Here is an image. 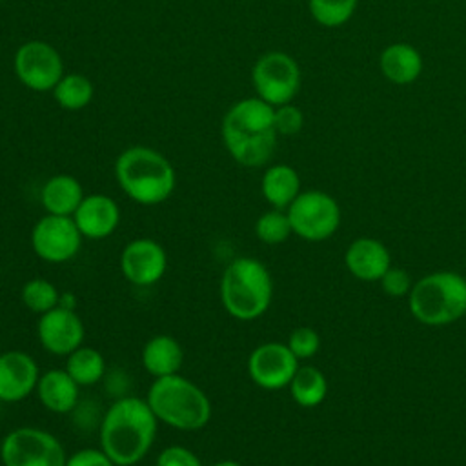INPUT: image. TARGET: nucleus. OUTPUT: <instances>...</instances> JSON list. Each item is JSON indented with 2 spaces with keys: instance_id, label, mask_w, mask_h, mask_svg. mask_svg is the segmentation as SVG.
<instances>
[{
  "instance_id": "nucleus-1",
  "label": "nucleus",
  "mask_w": 466,
  "mask_h": 466,
  "mask_svg": "<svg viewBox=\"0 0 466 466\" xmlns=\"http://www.w3.org/2000/svg\"><path fill=\"white\" fill-rule=\"evenodd\" d=\"M157 430L158 419L146 399L116 397L100 417V448L116 466H135L149 453Z\"/></svg>"
},
{
  "instance_id": "nucleus-2",
  "label": "nucleus",
  "mask_w": 466,
  "mask_h": 466,
  "mask_svg": "<svg viewBox=\"0 0 466 466\" xmlns=\"http://www.w3.org/2000/svg\"><path fill=\"white\" fill-rule=\"evenodd\" d=\"M275 107L258 96L244 98L229 107L222 120V142L235 162L246 167L264 166L277 146Z\"/></svg>"
},
{
  "instance_id": "nucleus-3",
  "label": "nucleus",
  "mask_w": 466,
  "mask_h": 466,
  "mask_svg": "<svg viewBox=\"0 0 466 466\" xmlns=\"http://www.w3.org/2000/svg\"><path fill=\"white\" fill-rule=\"evenodd\" d=\"M115 178L120 189L133 202L142 206L166 202L177 184L171 162L147 146L124 149L115 162Z\"/></svg>"
},
{
  "instance_id": "nucleus-4",
  "label": "nucleus",
  "mask_w": 466,
  "mask_h": 466,
  "mask_svg": "<svg viewBox=\"0 0 466 466\" xmlns=\"http://www.w3.org/2000/svg\"><path fill=\"white\" fill-rule=\"evenodd\" d=\"M146 400L158 422L173 430L198 431L211 420L213 410L208 393L180 373L155 379Z\"/></svg>"
},
{
  "instance_id": "nucleus-5",
  "label": "nucleus",
  "mask_w": 466,
  "mask_h": 466,
  "mask_svg": "<svg viewBox=\"0 0 466 466\" xmlns=\"http://www.w3.org/2000/svg\"><path fill=\"white\" fill-rule=\"evenodd\" d=\"M226 313L249 322L262 317L273 299V279L266 264L253 257H237L222 271L218 284Z\"/></svg>"
},
{
  "instance_id": "nucleus-6",
  "label": "nucleus",
  "mask_w": 466,
  "mask_h": 466,
  "mask_svg": "<svg viewBox=\"0 0 466 466\" xmlns=\"http://www.w3.org/2000/svg\"><path fill=\"white\" fill-rule=\"evenodd\" d=\"M408 306L420 324H451L466 315V279L455 271L430 273L413 282Z\"/></svg>"
},
{
  "instance_id": "nucleus-7",
  "label": "nucleus",
  "mask_w": 466,
  "mask_h": 466,
  "mask_svg": "<svg viewBox=\"0 0 466 466\" xmlns=\"http://www.w3.org/2000/svg\"><path fill=\"white\" fill-rule=\"evenodd\" d=\"M4 466H66L67 453L56 435L36 426H20L0 442Z\"/></svg>"
},
{
  "instance_id": "nucleus-8",
  "label": "nucleus",
  "mask_w": 466,
  "mask_h": 466,
  "mask_svg": "<svg viewBox=\"0 0 466 466\" xmlns=\"http://www.w3.org/2000/svg\"><path fill=\"white\" fill-rule=\"evenodd\" d=\"M286 213L291 231L308 242L329 238L340 226V208L337 200L319 189L300 191L288 206Z\"/></svg>"
},
{
  "instance_id": "nucleus-9",
  "label": "nucleus",
  "mask_w": 466,
  "mask_h": 466,
  "mask_svg": "<svg viewBox=\"0 0 466 466\" xmlns=\"http://www.w3.org/2000/svg\"><path fill=\"white\" fill-rule=\"evenodd\" d=\"M251 78L257 96L273 107L291 102L300 87V69L282 51L262 55L253 66Z\"/></svg>"
},
{
  "instance_id": "nucleus-10",
  "label": "nucleus",
  "mask_w": 466,
  "mask_h": 466,
  "mask_svg": "<svg viewBox=\"0 0 466 466\" xmlns=\"http://www.w3.org/2000/svg\"><path fill=\"white\" fill-rule=\"evenodd\" d=\"M31 248L35 255L49 264H64L73 260L82 248V233L73 217L49 215L38 218L31 229Z\"/></svg>"
},
{
  "instance_id": "nucleus-11",
  "label": "nucleus",
  "mask_w": 466,
  "mask_h": 466,
  "mask_svg": "<svg viewBox=\"0 0 466 466\" xmlns=\"http://www.w3.org/2000/svg\"><path fill=\"white\" fill-rule=\"evenodd\" d=\"M15 73L18 80L38 93L53 91L64 76V62L60 53L44 40H29L15 53Z\"/></svg>"
},
{
  "instance_id": "nucleus-12",
  "label": "nucleus",
  "mask_w": 466,
  "mask_h": 466,
  "mask_svg": "<svg viewBox=\"0 0 466 466\" xmlns=\"http://www.w3.org/2000/svg\"><path fill=\"white\" fill-rule=\"evenodd\" d=\"M297 370L299 359L284 342H262L248 357L249 379L268 391L288 388Z\"/></svg>"
},
{
  "instance_id": "nucleus-13",
  "label": "nucleus",
  "mask_w": 466,
  "mask_h": 466,
  "mask_svg": "<svg viewBox=\"0 0 466 466\" xmlns=\"http://www.w3.org/2000/svg\"><path fill=\"white\" fill-rule=\"evenodd\" d=\"M120 271L129 284L149 288L166 275L167 253L160 242L149 237L133 238L120 253Z\"/></svg>"
},
{
  "instance_id": "nucleus-14",
  "label": "nucleus",
  "mask_w": 466,
  "mask_h": 466,
  "mask_svg": "<svg viewBox=\"0 0 466 466\" xmlns=\"http://www.w3.org/2000/svg\"><path fill=\"white\" fill-rule=\"evenodd\" d=\"M36 337L47 353L67 357L84 344L86 328L76 309L56 306L38 315Z\"/></svg>"
},
{
  "instance_id": "nucleus-15",
  "label": "nucleus",
  "mask_w": 466,
  "mask_h": 466,
  "mask_svg": "<svg viewBox=\"0 0 466 466\" xmlns=\"http://www.w3.org/2000/svg\"><path fill=\"white\" fill-rule=\"evenodd\" d=\"M40 368L33 355L22 350L0 353V400L15 404L27 399L38 384Z\"/></svg>"
},
{
  "instance_id": "nucleus-16",
  "label": "nucleus",
  "mask_w": 466,
  "mask_h": 466,
  "mask_svg": "<svg viewBox=\"0 0 466 466\" xmlns=\"http://www.w3.org/2000/svg\"><path fill=\"white\" fill-rule=\"evenodd\" d=\"M73 220L84 238L102 240L113 235L118 228L120 208L111 197L104 193L86 195L73 213Z\"/></svg>"
},
{
  "instance_id": "nucleus-17",
  "label": "nucleus",
  "mask_w": 466,
  "mask_h": 466,
  "mask_svg": "<svg viewBox=\"0 0 466 466\" xmlns=\"http://www.w3.org/2000/svg\"><path fill=\"white\" fill-rule=\"evenodd\" d=\"M346 269L359 280L375 282L391 268L388 248L371 237L355 238L344 253Z\"/></svg>"
},
{
  "instance_id": "nucleus-18",
  "label": "nucleus",
  "mask_w": 466,
  "mask_h": 466,
  "mask_svg": "<svg viewBox=\"0 0 466 466\" xmlns=\"http://www.w3.org/2000/svg\"><path fill=\"white\" fill-rule=\"evenodd\" d=\"M35 393L40 404L56 415L75 411L80 402V386L64 368H53L40 373Z\"/></svg>"
},
{
  "instance_id": "nucleus-19",
  "label": "nucleus",
  "mask_w": 466,
  "mask_h": 466,
  "mask_svg": "<svg viewBox=\"0 0 466 466\" xmlns=\"http://www.w3.org/2000/svg\"><path fill=\"white\" fill-rule=\"evenodd\" d=\"M140 362L153 379L175 375L184 364V350L175 337L155 335L144 342Z\"/></svg>"
},
{
  "instance_id": "nucleus-20",
  "label": "nucleus",
  "mask_w": 466,
  "mask_h": 466,
  "mask_svg": "<svg viewBox=\"0 0 466 466\" xmlns=\"http://www.w3.org/2000/svg\"><path fill=\"white\" fill-rule=\"evenodd\" d=\"M84 187L73 175H55L47 178L40 189V202L46 213L73 217L84 200Z\"/></svg>"
},
{
  "instance_id": "nucleus-21",
  "label": "nucleus",
  "mask_w": 466,
  "mask_h": 466,
  "mask_svg": "<svg viewBox=\"0 0 466 466\" xmlns=\"http://www.w3.org/2000/svg\"><path fill=\"white\" fill-rule=\"evenodd\" d=\"M382 75L393 84H411L422 73V56L420 53L404 42L390 44L379 58Z\"/></svg>"
},
{
  "instance_id": "nucleus-22",
  "label": "nucleus",
  "mask_w": 466,
  "mask_h": 466,
  "mask_svg": "<svg viewBox=\"0 0 466 466\" xmlns=\"http://www.w3.org/2000/svg\"><path fill=\"white\" fill-rule=\"evenodd\" d=\"M260 191L271 208L286 211L300 193L299 173L288 164L269 166L262 175Z\"/></svg>"
},
{
  "instance_id": "nucleus-23",
  "label": "nucleus",
  "mask_w": 466,
  "mask_h": 466,
  "mask_svg": "<svg viewBox=\"0 0 466 466\" xmlns=\"http://www.w3.org/2000/svg\"><path fill=\"white\" fill-rule=\"evenodd\" d=\"M73 380L82 386H95L100 382L107 373V364L104 355L91 348V346H80L73 353L66 357V368H64Z\"/></svg>"
},
{
  "instance_id": "nucleus-24",
  "label": "nucleus",
  "mask_w": 466,
  "mask_h": 466,
  "mask_svg": "<svg viewBox=\"0 0 466 466\" xmlns=\"http://www.w3.org/2000/svg\"><path fill=\"white\" fill-rule=\"evenodd\" d=\"M289 393L293 400L302 408L319 406L328 393V380L324 373L315 366H299L291 382Z\"/></svg>"
},
{
  "instance_id": "nucleus-25",
  "label": "nucleus",
  "mask_w": 466,
  "mask_h": 466,
  "mask_svg": "<svg viewBox=\"0 0 466 466\" xmlns=\"http://www.w3.org/2000/svg\"><path fill=\"white\" fill-rule=\"evenodd\" d=\"M95 87L91 80L80 73H64L53 87V96L62 109L76 111L86 107L93 98Z\"/></svg>"
},
{
  "instance_id": "nucleus-26",
  "label": "nucleus",
  "mask_w": 466,
  "mask_h": 466,
  "mask_svg": "<svg viewBox=\"0 0 466 466\" xmlns=\"http://www.w3.org/2000/svg\"><path fill=\"white\" fill-rule=\"evenodd\" d=\"M20 300L29 311H33L36 315H42V313L58 306L60 291L56 289V286L51 280L42 279V277H35V279H29L22 286Z\"/></svg>"
},
{
  "instance_id": "nucleus-27",
  "label": "nucleus",
  "mask_w": 466,
  "mask_h": 466,
  "mask_svg": "<svg viewBox=\"0 0 466 466\" xmlns=\"http://www.w3.org/2000/svg\"><path fill=\"white\" fill-rule=\"evenodd\" d=\"M291 224L284 209H269L262 213L255 222V235L262 244L277 246L289 238Z\"/></svg>"
},
{
  "instance_id": "nucleus-28",
  "label": "nucleus",
  "mask_w": 466,
  "mask_h": 466,
  "mask_svg": "<svg viewBox=\"0 0 466 466\" xmlns=\"http://www.w3.org/2000/svg\"><path fill=\"white\" fill-rule=\"evenodd\" d=\"M357 7V0H309L311 16L324 27L346 24Z\"/></svg>"
},
{
  "instance_id": "nucleus-29",
  "label": "nucleus",
  "mask_w": 466,
  "mask_h": 466,
  "mask_svg": "<svg viewBox=\"0 0 466 466\" xmlns=\"http://www.w3.org/2000/svg\"><path fill=\"white\" fill-rule=\"evenodd\" d=\"M286 344L299 360H304L320 350V337L313 328L299 326L289 333Z\"/></svg>"
},
{
  "instance_id": "nucleus-30",
  "label": "nucleus",
  "mask_w": 466,
  "mask_h": 466,
  "mask_svg": "<svg viewBox=\"0 0 466 466\" xmlns=\"http://www.w3.org/2000/svg\"><path fill=\"white\" fill-rule=\"evenodd\" d=\"M273 124L279 135H286V137L297 135L304 126V115L297 106L288 102L275 107Z\"/></svg>"
},
{
  "instance_id": "nucleus-31",
  "label": "nucleus",
  "mask_w": 466,
  "mask_h": 466,
  "mask_svg": "<svg viewBox=\"0 0 466 466\" xmlns=\"http://www.w3.org/2000/svg\"><path fill=\"white\" fill-rule=\"evenodd\" d=\"M155 466H202V461L193 450L182 444H171L157 455Z\"/></svg>"
},
{
  "instance_id": "nucleus-32",
  "label": "nucleus",
  "mask_w": 466,
  "mask_h": 466,
  "mask_svg": "<svg viewBox=\"0 0 466 466\" xmlns=\"http://www.w3.org/2000/svg\"><path fill=\"white\" fill-rule=\"evenodd\" d=\"M380 282V288L382 291L388 295V297H404L410 293L413 282H411V277L402 269V268H397V266H391L384 275L382 279L379 280Z\"/></svg>"
},
{
  "instance_id": "nucleus-33",
  "label": "nucleus",
  "mask_w": 466,
  "mask_h": 466,
  "mask_svg": "<svg viewBox=\"0 0 466 466\" xmlns=\"http://www.w3.org/2000/svg\"><path fill=\"white\" fill-rule=\"evenodd\" d=\"M66 466H116L102 448H82L67 455Z\"/></svg>"
},
{
  "instance_id": "nucleus-34",
  "label": "nucleus",
  "mask_w": 466,
  "mask_h": 466,
  "mask_svg": "<svg viewBox=\"0 0 466 466\" xmlns=\"http://www.w3.org/2000/svg\"><path fill=\"white\" fill-rule=\"evenodd\" d=\"M58 306L67 308V309H76V299H75V295H73L71 291H64V293H60Z\"/></svg>"
},
{
  "instance_id": "nucleus-35",
  "label": "nucleus",
  "mask_w": 466,
  "mask_h": 466,
  "mask_svg": "<svg viewBox=\"0 0 466 466\" xmlns=\"http://www.w3.org/2000/svg\"><path fill=\"white\" fill-rule=\"evenodd\" d=\"M211 466H242V464L238 461H233V459H224V461H218V462H215Z\"/></svg>"
},
{
  "instance_id": "nucleus-36",
  "label": "nucleus",
  "mask_w": 466,
  "mask_h": 466,
  "mask_svg": "<svg viewBox=\"0 0 466 466\" xmlns=\"http://www.w3.org/2000/svg\"><path fill=\"white\" fill-rule=\"evenodd\" d=\"M2 404H4V402L0 400V417H2Z\"/></svg>"
}]
</instances>
